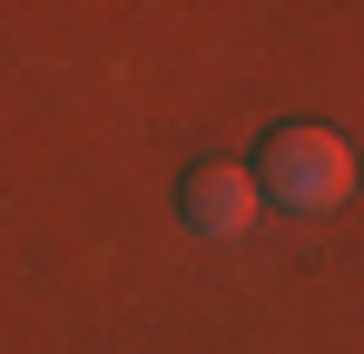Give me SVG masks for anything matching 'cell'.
Here are the masks:
<instances>
[{"mask_svg":"<svg viewBox=\"0 0 364 354\" xmlns=\"http://www.w3.org/2000/svg\"><path fill=\"white\" fill-rule=\"evenodd\" d=\"M256 207H266L256 168H237V158H197V168H187V227L197 236H246Z\"/></svg>","mask_w":364,"mask_h":354,"instance_id":"7a4b0ae2","label":"cell"},{"mask_svg":"<svg viewBox=\"0 0 364 354\" xmlns=\"http://www.w3.org/2000/svg\"><path fill=\"white\" fill-rule=\"evenodd\" d=\"M256 187H266L276 207H296V217H325V207L355 197V148H345L335 128H315V118H286V128L256 148Z\"/></svg>","mask_w":364,"mask_h":354,"instance_id":"6da1fadb","label":"cell"}]
</instances>
